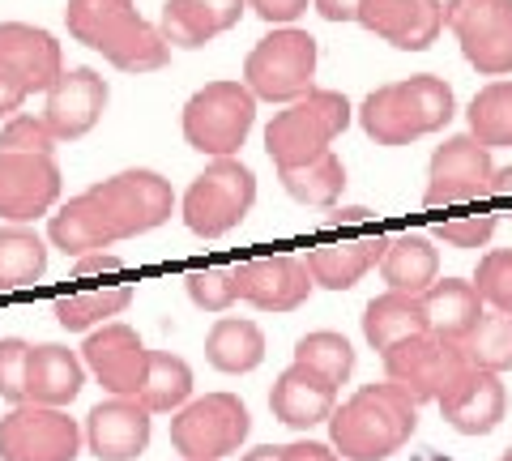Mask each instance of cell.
<instances>
[{"label": "cell", "mask_w": 512, "mask_h": 461, "mask_svg": "<svg viewBox=\"0 0 512 461\" xmlns=\"http://www.w3.org/2000/svg\"><path fill=\"white\" fill-rule=\"evenodd\" d=\"M414 427H419V406L389 380L380 385L372 380L329 415V444L342 461H389L402 453Z\"/></svg>", "instance_id": "cell-1"}, {"label": "cell", "mask_w": 512, "mask_h": 461, "mask_svg": "<svg viewBox=\"0 0 512 461\" xmlns=\"http://www.w3.org/2000/svg\"><path fill=\"white\" fill-rule=\"evenodd\" d=\"M466 120L478 146L487 150L512 146V77H500V82H487L478 90L466 107Z\"/></svg>", "instance_id": "cell-34"}, {"label": "cell", "mask_w": 512, "mask_h": 461, "mask_svg": "<svg viewBox=\"0 0 512 461\" xmlns=\"http://www.w3.org/2000/svg\"><path fill=\"white\" fill-rule=\"evenodd\" d=\"M269 410H274L278 423L295 427V432H312V427L329 423V415L338 410V385L303 368V363H291L269 389Z\"/></svg>", "instance_id": "cell-21"}, {"label": "cell", "mask_w": 512, "mask_h": 461, "mask_svg": "<svg viewBox=\"0 0 512 461\" xmlns=\"http://www.w3.org/2000/svg\"><path fill=\"white\" fill-rule=\"evenodd\" d=\"M278 453H282V444H256V449L244 453L239 461H278Z\"/></svg>", "instance_id": "cell-52"}, {"label": "cell", "mask_w": 512, "mask_h": 461, "mask_svg": "<svg viewBox=\"0 0 512 461\" xmlns=\"http://www.w3.org/2000/svg\"><path fill=\"white\" fill-rule=\"evenodd\" d=\"M82 444V423L69 410L13 406L0 419V461H77Z\"/></svg>", "instance_id": "cell-11"}, {"label": "cell", "mask_w": 512, "mask_h": 461, "mask_svg": "<svg viewBox=\"0 0 512 461\" xmlns=\"http://www.w3.org/2000/svg\"><path fill=\"white\" fill-rule=\"evenodd\" d=\"M453 116H457L453 86L436 73H414V77H402V82L376 86L359 107L363 133L376 146H389V150L440 133Z\"/></svg>", "instance_id": "cell-2"}, {"label": "cell", "mask_w": 512, "mask_h": 461, "mask_svg": "<svg viewBox=\"0 0 512 461\" xmlns=\"http://www.w3.org/2000/svg\"><path fill=\"white\" fill-rule=\"evenodd\" d=\"M312 0H248V9L269 26H291L308 13Z\"/></svg>", "instance_id": "cell-44"}, {"label": "cell", "mask_w": 512, "mask_h": 461, "mask_svg": "<svg viewBox=\"0 0 512 461\" xmlns=\"http://www.w3.org/2000/svg\"><path fill=\"white\" fill-rule=\"evenodd\" d=\"M491 171H495L491 150L478 146L470 133H457L431 154L423 201L431 210H444V205H474V201L491 197Z\"/></svg>", "instance_id": "cell-12"}, {"label": "cell", "mask_w": 512, "mask_h": 461, "mask_svg": "<svg viewBox=\"0 0 512 461\" xmlns=\"http://www.w3.org/2000/svg\"><path fill=\"white\" fill-rule=\"evenodd\" d=\"M423 299V312H427V329L436 333L444 342H466L474 325L483 321V299H478L474 282L466 278H436L431 282V291L419 295Z\"/></svg>", "instance_id": "cell-24"}, {"label": "cell", "mask_w": 512, "mask_h": 461, "mask_svg": "<svg viewBox=\"0 0 512 461\" xmlns=\"http://www.w3.org/2000/svg\"><path fill=\"white\" fill-rule=\"evenodd\" d=\"M500 461H512V449H504V457H500Z\"/></svg>", "instance_id": "cell-53"}, {"label": "cell", "mask_w": 512, "mask_h": 461, "mask_svg": "<svg viewBox=\"0 0 512 461\" xmlns=\"http://www.w3.org/2000/svg\"><path fill=\"white\" fill-rule=\"evenodd\" d=\"M141 22V13L133 0H69L64 5V26L77 43L94 47V52H107L111 43H120L128 30Z\"/></svg>", "instance_id": "cell-27"}, {"label": "cell", "mask_w": 512, "mask_h": 461, "mask_svg": "<svg viewBox=\"0 0 512 461\" xmlns=\"http://www.w3.org/2000/svg\"><path fill=\"white\" fill-rule=\"evenodd\" d=\"M350 116H355V107H350L342 90H312V94H303V99L286 103L278 116L269 120L265 150L278 171L308 167L320 154L333 150V141L350 129Z\"/></svg>", "instance_id": "cell-3"}, {"label": "cell", "mask_w": 512, "mask_h": 461, "mask_svg": "<svg viewBox=\"0 0 512 461\" xmlns=\"http://www.w3.org/2000/svg\"><path fill=\"white\" fill-rule=\"evenodd\" d=\"M380 359H384L389 385L402 389L414 406L440 402V397L474 368L457 342H444V338H436V333H419V338L397 342Z\"/></svg>", "instance_id": "cell-9"}, {"label": "cell", "mask_w": 512, "mask_h": 461, "mask_svg": "<svg viewBox=\"0 0 512 461\" xmlns=\"http://www.w3.org/2000/svg\"><path fill=\"white\" fill-rule=\"evenodd\" d=\"M107 65H116L120 73H158V69H167V60H171V47L167 39L158 35V26L141 18L120 43H111L107 52H103Z\"/></svg>", "instance_id": "cell-36"}, {"label": "cell", "mask_w": 512, "mask_h": 461, "mask_svg": "<svg viewBox=\"0 0 512 461\" xmlns=\"http://www.w3.org/2000/svg\"><path fill=\"white\" fill-rule=\"evenodd\" d=\"M295 363L320 372L325 380H333V385L342 389L350 380V372H355V346H350L346 333L312 329V333H303V338L295 342Z\"/></svg>", "instance_id": "cell-35"}, {"label": "cell", "mask_w": 512, "mask_h": 461, "mask_svg": "<svg viewBox=\"0 0 512 461\" xmlns=\"http://www.w3.org/2000/svg\"><path fill=\"white\" fill-rule=\"evenodd\" d=\"M427 329V312H423V299L419 295H402V291H384L376 295L372 304L363 308V338L372 351H389V346L406 342V338H419Z\"/></svg>", "instance_id": "cell-28"}, {"label": "cell", "mask_w": 512, "mask_h": 461, "mask_svg": "<svg viewBox=\"0 0 512 461\" xmlns=\"http://www.w3.org/2000/svg\"><path fill=\"white\" fill-rule=\"evenodd\" d=\"M124 257H116V252H90V257L73 261V278H116L124 274Z\"/></svg>", "instance_id": "cell-45"}, {"label": "cell", "mask_w": 512, "mask_h": 461, "mask_svg": "<svg viewBox=\"0 0 512 461\" xmlns=\"http://www.w3.org/2000/svg\"><path fill=\"white\" fill-rule=\"evenodd\" d=\"M278 180L286 188V197L299 205H316V210H333L338 197L346 193V163L338 154H320L316 163L295 167V171H278Z\"/></svg>", "instance_id": "cell-32"}, {"label": "cell", "mask_w": 512, "mask_h": 461, "mask_svg": "<svg viewBox=\"0 0 512 461\" xmlns=\"http://www.w3.org/2000/svg\"><path fill=\"white\" fill-rule=\"evenodd\" d=\"M495 227H500V218L495 214H466V218H440L436 227H431V235H436L440 244H448V248L470 252V248H487Z\"/></svg>", "instance_id": "cell-42"}, {"label": "cell", "mask_w": 512, "mask_h": 461, "mask_svg": "<svg viewBox=\"0 0 512 461\" xmlns=\"http://www.w3.org/2000/svg\"><path fill=\"white\" fill-rule=\"evenodd\" d=\"M256 124V99L244 82H205L192 99L184 103L180 129L184 141L205 158H235L239 146L248 141Z\"/></svg>", "instance_id": "cell-5"}, {"label": "cell", "mask_w": 512, "mask_h": 461, "mask_svg": "<svg viewBox=\"0 0 512 461\" xmlns=\"http://www.w3.org/2000/svg\"><path fill=\"white\" fill-rule=\"evenodd\" d=\"M184 291H188V299L201 312H218V316L231 312V304L239 299L231 265H201V269H192V274H184Z\"/></svg>", "instance_id": "cell-40"}, {"label": "cell", "mask_w": 512, "mask_h": 461, "mask_svg": "<svg viewBox=\"0 0 512 461\" xmlns=\"http://www.w3.org/2000/svg\"><path fill=\"white\" fill-rule=\"evenodd\" d=\"M86 385V363L77 351L60 342L30 346L26 355V406H52L64 410Z\"/></svg>", "instance_id": "cell-22"}, {"label": "cell", "mask_w": 512, "mask_h": 461, "mask_svg": "<svg viewBox=\"0 0 512 461\" xmlns=\"http://www.w3.org/2000/svg\"><path fill=\"white\" fill-rule=\"evenodd\" d=\"M82 363L111 397H137L141 385H146L150 346L141 342V333L133 325L107 321L99 329H90V338L82 346Z\"/></svg>", "instance_id": "cell-13"}, {"label": "cell", "mask_w": 512, "mask_h": 461, "mask_svg": "<svg viewBox=\"0 0 512 461\" xmlns=\"http://www.w3.org/2000/svg\"><path fill=\"white\" fill-rule=\"evenodd\" d=\"M26 355L30 342L0 338V397L9 406H26Z\"/></svg>", "instance_id": "cell-43"}, {"label": "cell", "mask_w": 512, "mask_h": 461, "mask_svg": "<svg viewBox=\"0 0 512 461\" xmlns=\"http://www.w3.org/2000/svg\"><path fill=\"white\" fill-rule=\"evenodd\" d=\"M201 5L210 9V18L218 22V30H231V26H239V18H244L248 0H201Z\"/></svg>", "instance_id": "cell-49"}, {"label": "cell", "mask_w": 512, "mask_h": 461, "mask_svg": "<svg viewBox=\"0 0 512 461\" xmlns=\"http://www.w3.org/2000/svg\"><path fill=\"white\" fill-rule=\"evenodd\" d=\"M60 201V163L43 154H0V222L30 227Z\"/></svg>", "instance_id": "cell-14"}, {"label": "cell", "mask_w": 512, "mask_h": 461, "mask_svg": "<svg viewBox=\"0 0 512 461\" xmlns=\"http://www.w3.org/2000/svg\"><path fill=\"white\" fill-rule=\"evenodd\" d=\"M367 0H312V9L325 22H359V9Z\"/></svg>", "instance_id": "cell-48"}, {"label": "cell", "mask_w": 512, "mask_h": 461, "mask_svg": "<svg viewBox=\"0 0 512 461\" xmlns=\"http://www.w3.org/2000/svg\"><path fill=\"white\" fill-rule=\"evenodd\" d=\"M359 26L397 52H427L444 30V0H367Z\"/></svg>", "instance_id": "cell-18"}, {"label": "cell", "mask_w": 512, "mask_h": 461, "mask_svg": "<svg viewBox=\"0 0 512 461\" xmlns=\"http://www.w3.org/2000/svg\"><path fill=\"white\" fill-rule=\"evenodd\" d=\"M252 432V415L235 393H205L175 410L171 419V449L180 461H222L239 453Z\"/></svg>", "instance_id": "cell-8"}, {"label": "cell", "mask_w": 512, "mask_h": 461, "mask_svg": "<svg viewBox=\"0 0 512 461\" xmlns=\"http://www.w3.org/2000/svg\"><path fill=\"white\" fill-rule=\"evenodd\" d=\"M56 146H60V141L43 124V116H26V111H18V116L5 120V129H0V154H43V158H56Z\"/></svg>", "instance_id": "cell-41"}, {"label": "cell", "mask_w": 512, "mask_h": 461, "mask_svg": "<svg viewBox=\"0 0 512 461\" xmlns=\"http://www.w3.org/2000/svg\"><path fill=\"white\" fill-rule=\"evenodd\" d=\"M235 269V291L244 304H252L256 312H295L308 304L312 295V274L303 257H291V252H274V257H252L239 261Z\"/></svg>", "instance_id": "cell-15"}, {"label": "cell", "mask_w": 512, "mask_h": 461, "mask_svg": "<svg viewBox=\"0 0 512 461\" xmlns=\"http://www.w3.org/2000/svg\"><path fill=\"white\" fill-rule=\"evenodd\" d=\"M86 193L94 201V210L103 214V227L111 235V244L133 240V235H146L154 227H163V222L175 214V188H171V180H163L150 167L116 171V176L90 184Z\"/></svg>", "instance_id": "cell-6"}, {"label": "cell", "mask_w": 512, "mask_h": 461, "mask_svg": "<svg viewBox=\"0 0 512 461\" xmlns=\"http://www.w3.org/2000/svg\"><path fill=\"white\" fill-rule=\"evenodd\" d=\"M474 291L487 312L512 316V248H491L474 269Z\"/></svg>", "instance_id": "cell-39"}, {"label": "cell", "mask_w": 512, "mask_h": 461, "mask_svg": "<svg viewBox=\"0 0 512 461\" xmlns=\"http://www.w3.org/2000/svg\"><path fill=\"white\" fill-rule=\"evenodd\" d=\"M436 406H440V415H444V423L453 427V432H461V436H491L508 415L504 376L470 368Z\"/></svg>", "instance_id": "cell-19"}, {"label": "cell", "mask_w": 512, "mask_h": 461, "mask_svg": "<svg viewBox=\"0 0 512 461\" xmlns=\"http://www.w3.org/2000/svg\"><path fill=\"white\" fill-rule=\"evenodd\" d=\"M154 415L137 397H107L86 415V449L99 461H137L150 449Z\"/></svg>", "instance_id": "cell-16"}, {"label": "cell", "mask_w": 512, "mask_h": 461, "mask_svg": "<svg viewBox=\"0 0 512 461\" xmlns=\"http://www.w3.org/2000/svg\"><path fill=\"white\" fill-rule=\"evenodd\" d=\"M111 90L94 69H64L60 82L47 90L43 124L56 141H82L94 124L103 120Z\"/></svg>", "instance_id": "cell-17"}, {"label": "cell", "mask_w": 512, "mask_h": 461, "mask_svg": "<svg viewBox=\"0 0 512 461\" xmlns=\"http://www.w3.org/2000/svg\"><path fill=\"white\" fill-rule=\"evenodd\" d=\"M158 35L167 39V47L197 52V47H205L214 35H222V30L201 0H167L163 13H158Z\"/></svg>", "instance_id": "cell-37"}, {"label": "cell", "mask_w": 512, "mask_h": 461, "mask_svg": "<svg viewBox=\"0 0 512 461\" xmlns=\"http://www.w3.org/2000/svg\"><path fill=\"white\" fill-rule=\"evenodd\" d=\"M320 43L299 26H278L244 60V86L256 103H295L316 90Z\"/></svg>", "instance_id": "cell-4"}, {"label": "cell", "mask_w": 512, "mask_h": 461, "mask_svg": "<svg viewBox=\"0 0 512 461\" xmlns=\"http://www.w3.org/2000/svg\"><path fill=\"white\" fill-rule=\"evenodd\" d=\"M205 359L222 376H244L265 363V333L248 316H218L205 333Z\"/></svg>", "instance_id": "cell-26"}, {"label": "cell", "mask_w": 512, "mask_h": 461, "mask_svg": "<svg viewBox=\"0 0 512 461\" xmlns=\"http://www.w3.org/2000/svg\"><path fill=\"white\" fill-rule=\"evenodd\" d=\"M128 304H133V286H94V291L60 295L52 304V316L69 333H90L107 325L111 316H120Z\"/></svg>", "instance_id": "cell-33"}, {"label": "cell", "mask_w": 512, "mask_h": 461, "mask_svg": "<svg viewBox=\"0 0 512 461\" xmlns=\"http://www.w3.org/2000/svg\"><path fill=\"white\" fill-rule=\"evenodd\" d=\"M461 351H466V359L483 372H495V376L512 372V316L483 312V321H478L470 338L461 342Z\"/></svg>", "instance_id": "cell-38"}, {"label": "cell", "mask_w": 512, "mask_h": 461, "mask_svg": "<svg viewBox=\"0 0 512 461\" xmlns=\"http://www.w3.org/2000/svg\"><path fill=\"white\" fill-rule=\"evenodd\" d=\"M47 274V244L35 227L0 222V291H22Z\"/></svg>", "instance_id": "cell-30"}, {"label": "cell", "mask_w": 512, "mask_h": 461, "mask_svg": "<svg viewBox=\"0 0 512 461\" xmlns=\"http://www.w3.org/2000/svg\"><path fill=\"white\" fill-rule=\"evenodd\" d=\"M26 99H30V90H26L5 65H0V120H13V116H18Z\"/></svg>", "instance_id": "cell-46"}, {"label": "cell", "mask_w": 512, "mask_h": 461, "mask_svg": "<svg viewBox=\"0 0 512 461\" xmlns=\"http://www.w3.org/2000/svg\"><path fill=\"white\" fill-rule=\"evenodd\" d=\"M278 461H342V457L333 453V444H320V440H291V444H282Z\"/></svg>", "instance_id": "cell-47"}, {"label": "cell", "mask_w": 512, "mask_h": 461, "mask_svg": "<svg viewBox=\"0 0 512 461\" xmlns=\"http://www.w3.org/2000/svg\"><path fill=\"white\" fill-rule=\"evenodd\" d=\"M384 244H389V235H359V240L320 244L303 257V265H308L312 282L325 286V291H350V286H359L367 269L380 265Z\"/></svg>", "instance_id": "cell-23"}, {"label": "cell", "mask_w": 512, "mask_h": 461, "mask_svg": "<svg viewBox=\"0 0 512 461\" xmlns=\"http://www.w3.org/2000/svg\"><path fill=\"white\" fill-rule=\"evenodd\" d=\"M491 197H500L512 205V167H495L491 171Z\"/></svg>", "instance_id": "cell-51"}, {"label": "cell", "mask_w": 512, "mask_h": 461, "mask_svg": "<svg viewBox=\"0 0 512 461\" xmlns=\"http://www.w3.org/2000/svg\"><path fill=\"white\" fill-rule=\"evenodd\" d=\"M380 278L389 282V291L402 295H423L431 291V282L440 278V252L423 231H402L389 235L380 257Z\"/></svg>", "instance_id": "cell-25"}, {"label": "cell", "mask_w": 512, "mask_h": 461, "mask_svg": "<svg viewBox=\"0 0 512 461\" xmlns=\"http://www.w3.org/2000/svg\"><path fill=\"white\" fill-rule=\"evenodd\" d=\"M256 205V176L239 158H210V167L188 184L180 201V218L201 240H222L235 231Z\"/></svg>", "instance_id": "cell-7"}, {"label": "cell", "mask_w": 512, "mask_h": 461, "mask_svg": "<svg viewBox=\"0 0 512 461\" xmlns=\"http://www.w3.org/2000/svg\"><path fill=\"white\" fill-rule=\"evenodd\" d=\"M325 222L329 227H367L372 210L367 205H333V210H325Z\"/></svg>", "instance_id": "cell-50"}, {"label": "cell", "mask_w": 512, "mask_h": 461, "mask_svg": "<svg viewBox=\"0 0 512 461\" xmlns=\"http://www.w3.org/2000/svg\"><path fill=\"white\" fill-rule=\"evenodd\" d=\"M0 65L30 94H47L64 73V52L56 35L30 22H0Z\"/></svg>", "instance_id": "cell-20"}, {"label": "cell", "mask_w": 512, "mask_h": 461, "mask_svg": "<svg viewBox=\"0 0 512 461\" xmlns=\"http://www.w3.org/2000/svg\"><path fill=\"white\" fill-rule=\"evenodd\" d=\"M444 26L457 35L470 69L495 82L512 73V0H448Z\"/></svg>", "instance_id": "cell-10"}, {"label": "cell", "mask_w": 512, "mask_h": 461, "mask_svg": "<svg viewBox=\"0 0 512 461\" xmlns=\"http://www.w3.org/2000/svg\"><path fill=\"white\" fill-rule=\"evenodd\" d=\"M137 402L150 415H175L180 406L192 402V368L188 359L171 355V351H150V368H146V385H141Z\"/></svg>", "instance_id": "cell-31"}, {"label": "cell", "mask_w": 512, "mask_h": 461, "mask_svg": "<svg viewBox=\"0 0 512 461\" xmlns=\"http://www.w3.org/2000/svg\"><path fill=\"white\" fill-rule=\"evenodd\" d=\"M47 240H52V248H60L64 257H73V261L90 257V252L111 248V235L103 227V214L94 210L90 193H77V197H69L64 205H56L52 222H47Z\"/></svg>", "instance_id": "cell-29"}]
</instances>
